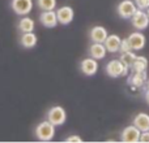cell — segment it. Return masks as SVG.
<instances>
[{
    "instance_id": "d4e9b609",
    "label": "cell",
    "mask_w": 149,
    "mask_h": 143,
    "mask_svg": "<svg viewBox=\"0 0 149 143\" xmlns=\"http://www.w3.org/2000/svg\"><path fill=\"white\" fill-rule=\"evenodd\" d=\"M139 142L149 143V130H147V131H141V134H140V138H139Z\"/></svg>"
},
{
    "instance_id": "277c9868",
    "label": "cell",
    "mask_w": 149,
    "mask_h": 143,
    "mask_svg": "<svg viewBox=\"0 0 149 143\" xmlns=\"http://www.w3.org/2000/svg\"><path fill=\"white\" fill-rule=\"evenodd\" d=\"M131 23L136 30H145L149 26V17L147 14V10H141V9H136V12L132 14V17L130 18Z\"/></svg>"
},
{
    "instance_id": "4fadbf2b",
    "label": "cell",
    "mask_w": 149,
    "mask_h": 143,
    "mask_svg": "<svg viewBox=\"0 0 149 143\" xmlns=\"http://www.w3.org/2000/svg\"><path fill=\"white\" fill-rule=\"evenodd\" d=\"M107 35H109V33L106 30V28H103V26H94L89 31L90 41L95 42V43H103L105 39L107 38Z\"/></svg>"
},
{
    "instance_id": "4316f807",
    "label": "cell",
    "mask_w": 149,
    "mask_h": 143,
    "mask_svg": "<svg viewBox=\"0 0 149 143\" xmlns=\"http://www.w3.org/2000/svg\"><path fill=\"white\" fill-rule=\"evenodd\" d=\"M147 89L149 90V77H148V81H147Z\"/></svg>"
},
{
    "instance_id": "603a6c76",
    "label": "cell",
    "mask_w": 149,
    "mask_h": 143,
    "mask_svg": "<svg viewBox=\"0 0 149 143\" xmlns=\"http://www.w3.org/2000/svg\"><path fill=\"white\" fill-rule=\"evenodd\" d=\"M127 51H132L131 46H130V43H128V41H127V39H122L120 46H119V52H120V54H123V52H127Z\"/></svg>"
},
{
    "instance_id": "7a4b0ae2",
    "label": "cell",
    "mask_w": 149,
    "mask_h": 143,
    "mask_svg": "<svg viewBox=\"0 0 149 143\" xmlns=\"http://www.w3.org/2000/svg\"><path fill=\"white\" fill-rule=\"evenodd\" d=\"M106 74L111 78H119V77H127L130 73V68L126 67L120 60L114 59L106 64Z\"/></svg>"
},
{
    "instance_id": "7c38bea8",
    "label": "cell",
    "mask_w": 149,
    "mask_h": 143,
    "mask_svg": "<svg viewBox=\"0 0 149 143\" xmlns=\"http://www.w3.org/2000/svg\"><path fill=\"white\" fill-rule=\"evenodd\" d=\"M39 21L41 23L45 26V28H49V29H52V28H56L58 22V17H56V12L54 10H42L41 16H39Z\"/></svg>"
},
{
    "instance_id": "cb8c5ba5",
    "label": "cell",
    "mask_w": 149,
    "mask_h": 143,
    "mask_svg": "<svg viewBox=\"0 0 149 143\" xmlns=\"http://www.w3.org/2000/svg\"><path fill=\"white\" fill-rule=\"evenodd\" d=\"M64 142H68V143H72V142L81 143V142H82V138H81V137H79V135H76V134H73V135L67 137V138L64 139Z\"/></svg>"
},
{
    "instance_id": "9a60e30c",
    "label": "cell",
    "mask_w": 149,
    "mask_h": 143,
    "mask_svg": "<svg viewBox=\"0 0 149 143\" xmlns=\"http://www.w3.org/2000/svg\"><path fill=\"white\" fill-rule=\"evenodd\" d=\"M120 42H122V38L119 35H116V34H110V35H107V38L105 39L103 44H105L107 52H110V54H115V52H119Z\"/></svg>"
},
{
    "instance_id": "8992f818",
    "label": "cell",
    "mask_w": 149,
    "mask_h": 143,
    "mask_svg": "<svg viewBox=\"0 0 149 143\" xmlns=\"http://www.w3.org/2000/svg\"><path fill=\"white\" fill-rule=\"evenodd\" d=\"M136 9H137V7L134 3V0H122L118 4V7H116L118 14L122 18H124V20L131 18L132 14L136 12Z\"/></svg>"
},
{
    "instance_id": "30bf717a",
    "label": "cell",
    "mask_w": 149,
    "mask_h": 143,
    "mask_svg": "<svg viewBox=\"0 0 149 143\" xmlns=\"http://www.w3.org/2000/svg\"><path fill=\"white\" fill-rule=\"evenodd\" d=\"M80 70H81L82 74H85V76H88V77L94 76L98 72V60L93 59V57L84 59L80 63Z\"/></svg>"
},
{
    "instance_id": "83f0119b",
    "label": "cell",
    "mask_w": 149,
    "mask_h": 143,
    "mask_svg": "<svg viewBox=\"0 0 149 143\" xmlns=\"http://www.w3.org/2000/svg\"><path fill=\"white\" fill-rule=\"evenodd\" d=\"M147 14H148V17H149V8L147 9Z\"/></svg>"
},
{
    "instance_id": "ffe728a7",
    "label": "cell",
    "mask_w": 149,
    "mask_h": 143,
    "mask_svg": "<svg viewBox=\"0 0 149 143\" xmlns=\"http://www.w3.org/2000/svg\"><path fill=\"white\" fill-rule=\"evenodd\" d=\"M137 55L135 54V51H127V52H123V54H120V61L123 63L126 67H128L130 69H131V65L134 64L135 59H136Z\"/></svg>"
},
{
    "instance_id": "44dd1931",
    "label": "cell",
    "mask_w": 149,
    "mask_h": 143,
    "mask_svg": "<svg viewBox=\"0 0 149 143\" xmlns=\"http://www.w3.org/2000/svg\"><path fill=\"white\" fill-rule=\"evenodd\" d=\"M37 5L41 10H54L56 8V0H37Z\"/></svg>"
},
{
    "instance_id": "ba28073f",
    "label": "cell",
    "mask_w": 149,
    "mask_h": 143,
    "mask_svg": "<svg viewBox=\"0 0 149 143\" xmlns=\"http://www.w3.org/2000/svg\"><path fill=\"white\" fill-rule=\"evenodd\" d=\"M140 134H141V131L135 125H128V126H126V128L123 129V131L120 133V142L136 143V142H139Z\"/></svg>"
},
{
    "instance_id": "8fae6325",
    "label": "cell",
    "mask_w": 149,
    "mask_h": 143,
    "mask_svg": "<svg viewBox=\"0 0 149 143\" xmlns=\"http://www.w3.org/2000/svg\"><path fill=\"white\" fill-rule=\"evenodd\" d=\"M148 81V73L147 70L144 72H132V74L128 77L127 83L131 85L135 89H140V87L145 86Z\"/></svg>"
},
{
    "instance_id": "5b68a950",
    "label": "cell",
    "mask_w": 149,
    "mask_h": 143,
    "mask_svg": "<svg viewBox=\"0 0 149 143\" xmlns=\"http://www.w3.org/2000/svg\"><path fill=\"white\" fill-rule=\"evenodd\" d=\"M10 8L17 16H28L33 10V0H12Z\"/></svg>"
},
{
    "instance_id": "d6986e66",
    "label": "cell",
    "mask_w": 149,
    "mask_h": 143,
    "mask_svg": "<svg viewBox=\"0 0 149 143\" xmlns=\"http://www.w3.org/2000/svg\"><path fill=\"white\" fill-rule=\"evenodd\" d=\"M148 59L145 56H136L134 64L131 65V72H144L148 69Z\"/></svg>"
},
{
    "instance_id": "e0dca14e",
    "label": "cell",
    "mask_w": 149,
    "mask_h": 143,
    "mask_svg": "<svg viewBox=\"0 0 149 143\" xmlns=\"http://www.w3.org/2000/svg\"><path fill=\"white\" fill-rule=\"evenodd\" d=\"M37 42H38V38L33 31L22 33V35L20 36V44L24 48H33V47L37 46Z\"/></svg>"
},
{
    "instance_id": "7402d4cb",
    "label": "cell",
    "mask_w": 149,
    "mask_h": 143,
    "mask_svg": "<svg viewBox=\"0 0 149 143\" xmlns=\"http://www.w3.org/2000/svg\"><path fill=\"white\" fill-rule=\"evenodd\" d=\"M134 3L136 4L137 9L147 10L149 8V0H134Z\"/></svg>"
},
{
    "instance_id": "484cf974",
    "label": "cell",
    "mask_w": 149,
    "mask_h": 143,
    "mask_svg": "<svg viewBox=\"0 0 149 143\" xmlns=\"http://www.w3.org/2000/svg\"><path fill=\"white\" fill-rule=\"evenodd\" d=\"M145 100H147V104L149 105V90L147 89V91H145Z\"/></svg>"
},
{
    "instance_id": "2e32d148",
    "label": "cell",
    "mask_w": 149,
    "mask_h": 143,
    "mask_svg": "<svg viewBox=\"0 0 149 143\" xmlns=\"http://www.w3.org/2000/svg\"><path fill=\"white\" fill-rule=\"evenodd\" d=\"M134 125L136 126L140 131L149 130V115L145 112L137 113V115L134 117Z\"/></svg>"
},
{
    "instance_id": "9c48e42d",
    "label": "cell",
    "mask_w": 149,
    "mask_h": 143,
    "mask_svg": "<svg viewBox=\"0 0 149 143\" xmlns=\"http://www.w3.org/2000/svg\"><path fill=\"white\" fill-rule=\"evenodd\" d=\"M56 17H58V22L62 25H70L74 18V10L72 7H60L56 9Z\"/></svg>"
},
{
    "instance_id": "3957f363",
    "label": "cell",
    "mask_w": 149,
    "mask_h": 143,
    "mask_svg": "<svg viewBox=\"0 0 149 143\" xmlns=\"http://www.w3.org/2000/svg\"><path fill=\"white\" fill-rule=\"evenodd\" d=\"M46 120L50 121V122L55 126H62V125H64L65 121H67V112H65V109L63 107H60V105H54V107H51L49 109V112H47Z\"/></svg>"
},
{
    "instance_id": "5bb4252c",
    "label": "cell",
    "mask_w": 149,
    "mask_h": 143,
    "mask_svg": "<svg viewBox=\"0 0 149 143\" xmlns=\"http://www.w3.org/2000/svg\"><path fill=\"white\" fill-rule=\"evenodd\" d=\"M107 55V50H106L103 43H95L93 42L89 47V56L95 60H102Z\"/></svg>"
},
{
    "instance_id": "6da1fadb",
    "label": "cell",
    "mask_w": 149,
    "mask_h": 143,
    "mask_svg": "<svg viewBox=\"0 0 149 143\" xmlns=\"http://www.w3.org/2000/svg\"><path fill=\"white\" fill-rule=\"evenodd\" d=\"M55 128L56 126L52 125L50 121H42L36 126V138L41 142H50L54 139L55 137Z\"/></svg>"
},
{
    "instance_id": "52a82bcc",
    "label": "cell",
    "mask_w": 149,
    "mask_h": 143,
    "mask_svg": "<svg viewBox=\"0 0 149 143\" xmlns=\"http://www.w3.org/2000/svg\"><path fill=\"white\" fill-rule=\"evenodd\" d=\"M127 41H128L132 51H141L145 47V44H147V38L140 30L131 33L128 35V38H127Z\"/></svg>"
},
{
    "instance_id": "ac0fdd59",
    "label": "cell",
    "mask_w": 149,
    "mask_h": 143,
    "mask_svg": "<svg viewBox=\"0 0 149 143\" xmlns=\"http://www.w3.org/2000/svg\"><path fill=\"white\" fill-rule=\"evenodd\" d=\"M34 28H36V22H34L33 18L22 16V18H21L20 22H18V29H20L21 33H30V31H34Z\"/></svg>"
}]
</instances>
